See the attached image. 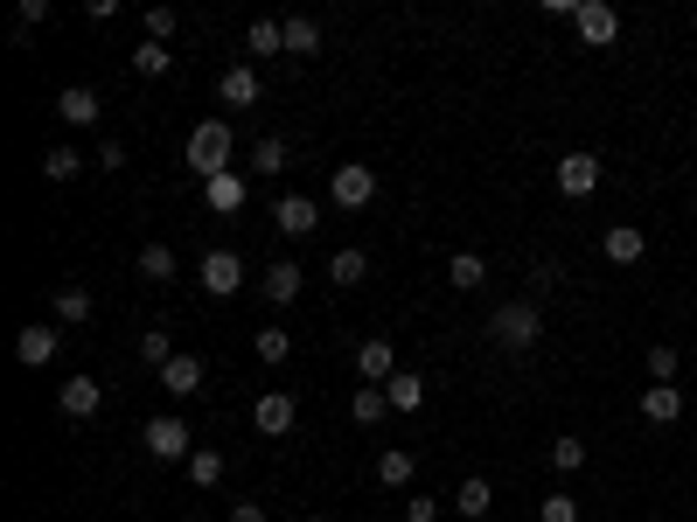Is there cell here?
<instances>
[{"instance_id":"obj_1","label":"cell","mask_w":697,"mask_h":522,"mask_svg":"<svg viewBox=\"0 0 697 522\" xmlns=\"http://www.w3.org/2000/svg\"><path fill=\"white\" fill-rule=\"evenodd\" d=\"M537 334H545V313H537L530 300H502L496 313H488V342H496V349H509V355L537 349Z\"/></svg>"},{"instance_id":"obj_2","label":"cell","mask_w":697,"mask_h":522,"mask_svg":"<svg viewBox=\"0 0 697 522\" xmlns=\"http://www.w3.org/2000/svg\"><path fill=\"white\" fill-rule=\"evenodd\" d=\"M189 168H196L202 181L230 168V126H223V119H202L196 133H189Z\"/></svg>"},{"instance_id":"obj_3","label":"cell","mask_w":697,"mask_h":522,"mask_svg":"<svg viewBox=\"0 0 697 522\" xmlns=\"http://www.w3.org/2000/svg\"><path fill=\"white\" fill-rule=\"evenodd\" d=\"M328 195H335V209H370V202H377V168L342 161V168L328 174Z\"/></svg>"},{"instance_id":"obj_4","label":"cell","mask_w":697,"mask_h":522,"mask_svg":"<svg viewBox=\"0 0 697 522\" xmlns=\"http://www.w3.org/2000/svg\"><path fill=\"white\" fill-rule=\"evenodd\" d=\"M293 418H300L293 390H258V404H251V425H258V439H287V432H293Z\"/></svg>"},{"instance_id":"obj_5","label":"cell","mask_w":697,"mask_h":522,"mask_svg":"<svg viewBox=\"0 0 697 522\" xmlns=\"http://www.w3.org/2000/svg\"><path fill=\"white\" fill-rule=\"evenodd\" d=\"M572 29H579V42H593V49H607L614 36H621V14L607 8V0H579L572 8Z\"/></svg>"},{"instance_id":"obj_6","label":"cell","mask_w":697,"mask_h":522,"mask_svg":"<svg viewBox=\"0 0 697 522\" xmlns=\"http://www.w3.org/2000/svg\"><path fill=\"white\" fill-rule=\"evenodd\" d=\"M147 453H153V460H189V453H196V446H189V425H182L175 411H168V418H147Z\"/></svg>"},{"instance_id":"obj_7","label":"cell","mask_w":697,"mask_h":522,"mask_svg":"<svg viewBox=\"0 0 697 522\" xmlns=\"http://www.w3.org/2000/svg\"><path fill=\"white\" fill-rule=\"evenodd\" d=\"M558 189L572 195V202L593 195V189H600V153H586V147H579V153H565V161H558Z\"/></svg>"},{"instance_id":"obj_8","label":"cell","mask_w":697,"mask_h":522,"mask_svg":"<svg viewBox=\"0 0 697 522\" xmlns=\"http://www.w3.org/2000/svg\"><path fill=\"white\" fill-rule=\"evenodd\" d=\"M202 285H210L217 300H230L245 285V258L238 251H202Z\"/></svg>"},{"instance_id":"obj_9","label":"cell","mask_w":697,"mask_h":522,"mask_svg":"<svg viewBox=\"0 0 697 522\" xmlns=\"http://www.w3.org/2000/svg\"><path fill=\"white\" fill-rule=\"evenodd\" d=\"M245 195H251V181H245L238 168H223V174H210V181H202V202H210L217 217H238V209H245Z\"/></svg>"},{"instance_id":"obj_10","label":"cell","mask_w":697,"mask_h":522,"mask_svg":"<svg viewBox=\"0 0 697 522\" xmlns=\"http://www.w3.org/2000/svg\"><path fill=\"white\" fill-rule=\"evenodd\" d=\"M356 370H364V383H391L398 377V349H391V334H370V342L364 349H356Z\"/></svg>"},{"instance_id":"obj_11","label":"cell","mask_w":697,"mask_h":522,"mask_svg":"<svg viewBox=\"0 0 697 522\" xmlns=\"http://www.w3.org/2000/svg\"><path fill=\"white\" fill-rule=\"evenodd\" d=\"M57 119L84 133V126H98V119H106V104H98V91H91V84H63V98H57Z\"/></svg>"},{"instance_id":"obj_12","label":"cell","mask_w":697,"mask_h":522,"mask_svg":"<svg viewBox=\"0 0 697 522\" xmlns=\"http://www.w3.org/2000/svg\"><path fill=\"white\" fill-rule=\"evenodd\" d=\"M272 223L287 230V238H315L321 230V209L307 202V195H279V209H272Z\"/></svg>"},{"instance_id":"obj_13","label":"cell","mask_w":697,"mask_h":522,"mask_svg":"<svg viewBox=\"0 0 697 522\" xmlns=\"http://www.w3.org/2000/svg\"><path fill=\"white\" fill-rule=\"evenodd\" d=\"M14 362H21V370H42V362H57V328H21L14 334Z\"/></svg>"},{"instance_id":"obj_14","label":"cell","mask_w":697,"mask_h":522,"mask_svg":"<svg viewBox=\"0 0 697 522\" xmlns=\"http://www.w3.org/2000/svg\"><path fill=\"white\" fill-rule=\"evenodd\" d=\"M57 404H63V418H98L106 390H98V377H70V383L57 390Z\"/></svg>"},{"instance_id":"obj_15","label":"cell","mask_w":697,"mask_h":522,"mask_svg":"<svg viewBox=\"0 0 697 522\" xmlns=\"http://www.w3.org/2000/svg\"><path fill=\"white\" fill-rule=\"evenodd\" d=\"M488 509H496V488H488L481 474H468V481L454 488V515L460 522H488Z\"/></svg>"},{"instance_id":"obj_16","label":"cell","mask_w":697,"mask_h":522,"mask_svg":"<svg viewBox=\"0 0 697 522\" xmlns=\"http://www.w3.org/2000/svg\"><path fill=\"white\" fill-rule=\"evenodd\" d=\"M641 418H649V425H677L684 418V390L677 383H649L641 390Z\"/></svg>"},{"instance_id":"obj_17","label":"cell","mask_w":697,"mask_h":522,"mask_svg":"<svg viewBox=\"0 0 697 522\" xmlns=\"http://www.w3.org/2000/svg\"><path fill=\"white\" fill-rule=\"evenodd\" d=\"M300 285H307V272L293 265V258H272V265H266V300H272V307L300 300Z\"/></svg>"},{"instance_id":"obj_18","label":"cell","mask_w":697,"mask_h":522,"mask_svg":"<svg viewBox=\"0 0 697 522\" xmlns=\"http://www.w3.org/2000/svg\"><path fill=\"white\" fill-rule=\"evenodd\" d=\"M411 474H419V453L411 446H384L377 453V488H411Z\"/></svg>"},{"instance_id":"obj_19","label":"cell","mask_w":697,"mask_h":522,"mask_svg":"<svg viewBox=\"0 0 697 522\" xmlns=\"http://www.w3.org/2000/svg\"><path fill=\"white\" fill-rule=\"evenodd\" d=\"M600 251H607V265H635V258H641V251H649V238H641V230H635V223H614V230H607V238H600Z\"/></svg>"},{"instance_id":"obj_20","label":"cell","mask_w":697,"mask_h":522,"mask_svg":"<svg viewBox=\"0 0 697 522\" xmlns=\"http://www.w3.org/2000/svg\"><path fill=\"white\" fill-rule=\"evenodd\" d=\"M161 390H168V398H202V362L196 355H175L168 370H161Z\"/></svg>"},{"instance_id":"obj_21","label":"cell","mask_w":697,"mask_h":522,"mask_svg":"<svg viewBox=\"0 0 697 522\" xmlns=\"http://www.w3.org/2000/svg\"><path fill=\"white\" fill-rule=\"evenodd\" d=\"M481 279H488V258L481 251H454L447 258V285H454V293H475Z\"/></svg>"},{"instance_id":"obj_22","label":"cell","mask_w":697,"mask_h":522,"mask_svg":"<svg viewBox=\"0 0 697 522\" xmlns=\"http://www.w3.org/2000/svg\"><path fill=\"white\" fill-rule=\"evenodd\" d=\"M384 398H391V411H426V377L419 370H398L391 383H384Z\"/></svg>"},{"instance_id":"obj_23","label":"cell","mask_w":697,"mask_h":522,"mask_svg":"<svg viewBox=\"0 0 697 522\" xmlns=\"http://www.w3.org/2000/svg\"><path fill=\"white\" fill-rule=\"evenodd\" d=\"M217 91H223V104H238V112H245V104H258V70L251 63H230Z\"/></svg>"},{"instance_id":"obj_24","label":"cell","mask_w":697,"mask_h":522,"mask_svg":"<svg viewBox=\"0 0 697 522\" xmlns=\"http://www.w3.org/2000/svg\"><path fill=\"white\" fill-rule=\"evenodd\" d=\"M328 279H335V285H364V279H370V251H356V244L335 251V258H328Z\"/></svg>"},{"instance_id":"obj_25","label":"cell","mask_w":697,"mask_h":522,"mask_svg":"<svg viewBox=\"0 0 697 522\" xmlns=\"http://www.w3.org/2000/svg\"><path fill=\"white\" fill-rule=\"evenodd\" d=\"M245 49H251V57H279V49H287V21H251Z\"/></svg>"},{"instance_id":"obj_26","label":"cell","mask_w":697,"mask_h":522,"mask_svg":"<svg viewBox=\"0 0 697 522\" xmlns=\"http://www.w3.org/2000/svg\"><path fill=\"white\" fill-rule=\"evenodd\" d=\"M251 349H258V362H266V370H279V362L293 355V334H287V328H258Z\"/></svg>"},{"instance_id":"obj_27","label":"cell","mask_w":697,"mask_h":522,"mask_svg":"<svg viewBox=\"0 0 697 522\" xmlns=\"http://www.w3.org/2000/svg\"><path fill=\"white\" fill-rule=\"evenodd\" d=\"M57 321H70V328L91 321V285H57Z\"/></svg>"},{"instance_id":"obj_28","label":"cell","mask_w":697,"mask_h":522,"mask_svg":"<svg viewBox=\"0 0 697 522\" xmlns=\"http://www.w3.org/2000/svg\"><path fill=\"white\" fill-rule=\"evenodd\" d=\"M77 174H84V153L77 147H49L42 153V181H77Z\"/></svg>"},{"instance_id":"obj_29","label":"cell","mask_w":697,"mask_h":522,"mask_svg":"<svg viewBox=\"0 0 697 522\" xmlns=\"http://www.w3.org/2000/svg\"><path fill=\"white\" fill-rule=\"evenodd\" d=\"M189 481H196V488H217V481H223V453H217V446H196V453H189Z\"/></svg>"},{"instance_id":"obj_30","label":"cell","mask_w":697,"mask_h":522,"mask_svg":"<svg viewBox=\"0 0 697 522\" xmlns=\"http://www.w3.org/2000/svg\"><path fill=\"white\" fill-rule=\"evenodd\" d=\"M133 70H140V77H168V70H175L168 42H147V36H140V49H133Z\"/></svg>"},{"instance_id":"obj_31","label":"cell","mask_w":697,"mask_h":522,"mask_svg":"<svg viewBox=\"0 0 697 522\" xmlns=\"http://www.w3.org/2000/svg\"><path fill=\"white\" fill-rule=\"evenodd\" d=\"M384 411H391V398H384L377 383H370V390H356V398H349V418H356V425H377Z\"/></svg>"},{"instance_id":"obj_32","label":"cell","mask_w":697,"mask_h":522,"mask_svg":"<svg viewBox=\"0 0 697 522\" xmlns=\"http://www.w3.org/2000/svg\"><path fill=\"white\" fill-rule=\"evenodd\" d=\"M315 49H321V29H315L307 14H293V21H287V57H315Z\"/></svg>"},{"instance_id":"obj_33","label":"cell","mask_w":697,"mask_h":522,"mask_svg":"<svg viewBox=\"0 0 697 522\" xmlns=\"http://www.w3.org/2000/svg\"><path fill=\"white\" fill-rule=\"evenodd\" d=\"M140 362H147V370H168V362H175L168 328H147V334H140Z\"/></svg>"},{"instance_id":"obj_34","label":"cell","mask_w":697,"mask_h":522,"mask_svg":"<svg viewBox=\"0 0 697 522\" xmlns=\"http://www.w3.org/2000/svg\"><path fill=\"white\" fill-rule=\"evenodd\" d=\"M251 168H258V174H279V168H287V140H279V133H266V140L251 147Z\"/></svg>"},{"instance_id":"obj_35","label":"cell","mask_w":697,"mask_h":522,"mask_svg":"<svg viewBox=\"0 0 697 522\" xmlns=\"http://www.w3.org/2000/svg\"><path fill=\"white\" fill-rule=\"evenodd\" d=\"M551 466H558V474H579V466H586V439H572V432L551 439Z\"/></svg>"},{"instance_id":"obj_36","label":"cell","mask_w":697,"mask_h":522,"mask_svg":"<svg viewBox=\"0 0 697 522\" xmlns=\"http://www.w3.org/2000/svg\"><path fill=\"white\" fill-rule=\"evenodd\" d=\"M140 279H153V285L175 279V251H168V244H147V251H140Z\"/></svg>"},{"instance_id":"obj_37","label":"cell","mask_w":697,"mask_h":522,"mask_svg":"<svg viewBox=\"0 0 697 522\" xmlns=\"http://www.w3.org/2000/svg\"><path fill=\"white\" fill-rule=\"evenodd\" d=\"M140 29H147V42H168L175 29H182V14H175V8H147V14H140Z\"/></svg>"},{"instance_id":"obj_38","label":"cell","mask_w":697,"mask_h":522,"mask_svg":"<svg viewBox=\"0 0 697 522\" xmlns=\"http://www.w3.org/2000/svg\"><path fill=\"white\" fill-rule=\"evenodd\" d=\"M649 383H677V349H669V342L649 349Z\"/></svg>"},{"instance_id":"obj_39","label":"cell","mask_w":697,"mask_h":522,"mask_svg":"<svg viewBox=\"0 0 697 522\" xmlns=\"http://www.w3.org/2000/svg\"><path fill=\"white\" fill-rule=\"evenodd\" d=\"M537 515H545V522H579V502H572V494H545V509H537Z\"/></svg>"},{"instance_id":"obj_40","label":"cell","mask_w":697,"mask_h":522,"mask_svg":"<svg viewBox=\"0 0 697 522\" xmlns=\"http://www.w3.org/2000/svg\"><path fill=\"white\" fill-rule=\"evenodd\" d=\"M42 21H49V0H21L14 8V29H42Z\"/></svg>"},{"instance_id":"obj_41","label":"cell","mask_w":697,"mask_h":522,"mask_svg":"<svg viewBox=\"0 0 697 522\" xmlns=\"http://www.w3.org/2000/svg\"><path fill=\"white\" fill-rule=\"evenodd\" d=\"M405 522H440V502H432V494H411V502H405Z\"/></svg>"},{"instance_id":"obj_42","label":"cell","mask_w":697,"mask_h":522,"mask_svg":"<svg viewBox=\"0 0 697 522\" xmlns=\"http://www.w3.org/2000/svg\"><path fill=\"white\" fill-rule=\"evenodd\" d=\"M558 279H565V265H558V258H537V265H530V285H545V293H551Z\"/></svg>"},{"instance_id":"obj_43","label":"cell","mask_w":697,"mask_h":522,"mask_svg":"<svg viewBox=\"0 0 697 522\" xmlns=\"http://www.w3.org/2000/svg\"><path fill=\"white\" fill-rule=\"evenodd\" d=\"M112 168H126V147L119 140H98V174H112Z\"/></svg>"},{"instance_id":"obj_44","label":"cell","mask_w":697,"mask_h":522,"mask_svg":"<svg viewBox=\"0 0 697 522\" xmlns=\"http://www.w3.org/2000/svg\"><path fill=\"white\" fill-rule=\"evenodd\" d=\"M230 522H266V502H238V509H230Z\"/></svg>"},{"instance_id":"obj_45","label":"cell","mask_w":697,"mask_h":522,"mask_svg":"<svg viewBox=\"0 0 697 522\" xmlns=\"http://www.w3.org/2000/svg\"><path fill=\"white\" fill-rule=\"evenodd\" d=\"M300 522H328V515H300Z\"/></svg>"}]
</instances>
